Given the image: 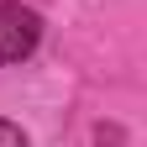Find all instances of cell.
Masks as SVG:
<instances>
[{
    "mask_svg": "<svg viewBox=\"0 0 147 147\" xmlns=\"http://www.w3.org/2000/svg\"><path fill=\"white\" fill-rule=\"evenodd\" d=\"M37 42H42V16L21 0H0V63L32 58Z\"/></svg>",
    "mask_w": 147,
    "mask_h": 147,
    "instance_id": "1",
    "label": "cell"
},
{
    "mask_svg": "<svg viewBox=\"0 0 147 147\" xmlns=\"http://www.w3.org/2000/svg\"><path fill=\"white\" fill-rule=\"evenodd\" d=\"M0 147H26V137H21V126L0 121Z\"/></svg>",
    "mask_w": 147,
    "mask_h": 147,
    "instance_id": "2",
    "label": "cell"
}]
</instances>
